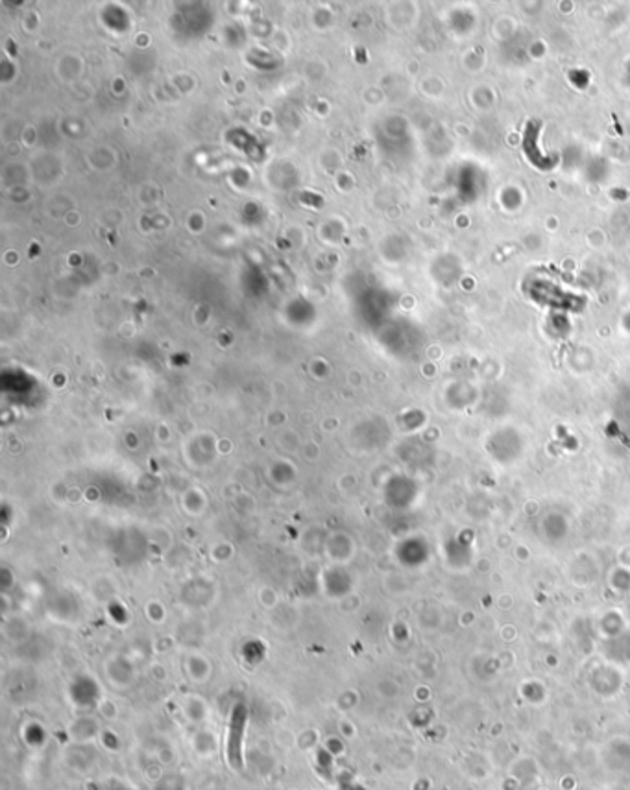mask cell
<instances>
[{"mask_svg":"<svg viewBox=\"0 0 630 790\" xmlns=\"http://www.w3.org/2000/svg\"><path fill=\"white\" fill-rule=\"evenodd\" d=\"M240 716H233V724L230 728V739H227V757H230L231 767L237 768L242 764V722Z\"/></svg>","mask_w":630,"mask_h":790,"instance_id":"6da1fadb","label":"cell"}]
</instances>
